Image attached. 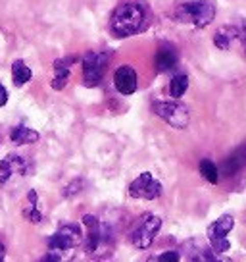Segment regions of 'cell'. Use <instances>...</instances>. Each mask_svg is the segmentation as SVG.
I'll return each instance as SVG.
<instances>
[{
  "label": "cell",
  "mask_w": 246,
  "mask_h": 262,
  "mask_svg": "<svg viewBox=\"0 0 246 262\" xmlns=\"http://www.w3.org/2000/svg\"><path fill=\"white\" fill-rule=\"evenodd\" d=\"M144 25V10L140 4L135 2H125L121 6H117L112 14V33L115 37H131L135 33H139Z\"/></svg>",
  "instance_id": "cell-1"
},
{
  "label": "cell",
  "mask_w": 246,
  "mask_h": 262,
  "mask_svg": "<svg viewBox=\"0 0 246 262\" xmlns=\"http://www.w3.org/2000/svg\"><path fill=\"white\" fill-rule=\"evenodd\" d=\"M177 21L194 27H208L215 17V6L208 0H185L175 10Z\"/></svg>",
  "instance_id": "cell-2"
},
{
  "label": "cell",
  "mask_w": 246,
  "mask_h": 262,
  "mask_svg": "<svg viewBox=\"0 0 246 262\" xmlns=\"http://www.w3.org/2000/svg\"><path fill=\"white\" fill-rule=\"evenodd\" d=\"M154 112L175 129H185L190 122L189 108L179 100H158L154 102Z\"/></svg>",
  "instance_id": "cell-3"
},
{
  "label": "cell",
  "mask_w": 246,
  "mask_h": 262,
  "mask_svg": "<svg viewBox=\"0 0 246 262\" xmlns=\"http://www.w3.org/2000/svg\"><path fill=\"white\" fill-rule=\"evenodd\" d=\"M235 228V218L229 214H223L217 220L213 222L212 226L208 228V241L210 247L215 254H223L231 249V243L227 235L231 233V229Z\"/></svg>",
  "instance_id": "cell-4"
},
{
  "label": "cell",
  "mask_w": 246,
  "mask_h": 262,
  "mask_svg": "<svg viewBox=\"0 0 246 262\" xmlns=\"http://www.w3.org/2000/svg\"><path fill=\"white\" fill-rule=\"evenodd\" d=\"M162 228V220L154 214H144L140 216L135 229L131 231V243L137 249H148L154 243V237Z\"/></svg>",
  "instance_id": "cell-5"
},
{
  "label": "cell",
  "mask_w": 246,
  "mask_h": 262,
  "mask_svg": "<svg viewBox=\"0 0 246 262\" xmlns=\"http://www.w3.org/2000/svg\"><path fill=\"white\" fill-rule=\"evenodd\" d=\"M108 62H110L108 52H89V54H85V58H83V81L87 87H96L102 81Z\"/></svg>",
  "instance_id": "cell-6"
},
{
  "label": "cell",
  "mask_w": 246,
  "mask_h": 262,
  "mask_svg": "<svg viewBox=\"0 0 246 262\" xmlns=\"http://www.w3.org/2000/svg\"><path fill=\"white\" fill-rule=\"evenodd\" d=\"M162 191H164L162 183L150 172H142L129 185V195L133 199H144V201H154V199L162 195Z\"/></svg>",
  "instance_id": "cell-7"
},
{
  "label": "cell",
  "mask_w": 246,
  "mask_h": 262,
  "mask_svg": "<svg viewBox=\"0 0 246 262\" xmlns=\"http://www.w3.org/2000/svg\"><path fill=\"white\" fill-rule=\"evenodd\" d=\"M213 45L222 50H229L235 45H240L242 52L246 54V24L240 25H223L217 29L213 37Z\"/></svg>",
  "instance_id": "cell-8"
},
{
  "label": "cell",
  "mask_w": 246,
  "mask_h": 262,
  "mask_svg": "<svg viewBox=\"0 0 246 262\" xmlns=\"http://www.w3.org/2000/svg\"><path fill=\"white\" fill-rule=\"evenodd\" d=\"M81 241H83V233L81 229H79V226L66 224V226H62L48 239V247L50 251H54V253H62V251H69V249L77 247Z\"/></svg>",
  "instance_id": "cell-9"
},
{
  "label": "cell",
  "mask_w": 246,
  "mask_h": 262,
  "mask_svg": "<svg viewBox=\"0 0 246 262\" xmlns=\"http://www.w3.org/2000/svg\"><path fill=\"white\" fill-rule=\"evenodd\" d=\"M114 85L121 95H133L137 91V72L131 66H119L114 74Z\"/></svg>",
  "instance_id": "cell-10"
},
{
  "label": "cell",
  "mask_w": 246,
  "mask_h": 262,
  "mask_svg": "<svg viewBox=\"0 0 246 262\" xmlns=\"http://www.w3.org/2000/svg\"><path fill=\"white\" fill-rule=\"evenodd\" d=\"M25 172H27V160H25L23 156H17V155L6 156L0 162V183H6L16 173L23 176Z\"/></svg>",
  "instance_id": "cell-11"
},
{
  "label": "cell",
  "mask_w": 246,
  "mask_h": 262,
  "mask_svg": "<svg viewBox=\"0 0 246 262\" xmlns=\"http://www.w3.org/2000/svg\"><path fill=\"white\" fill-rule=\"evenodd\" d=\"M83 224L89 228V235H87V253H96L104 241V233L100 228V222L96 216H83Z\"/></svg>",
  "instance_id": "cell-12"
},
{
  "label": "cell",
  "mask_w": 246,
  "mask_h": 262,
  "mask_svg": "<svg viewBox=\"0 0 246 262\" xmlns=\"http://www.w3.org/2000/svg\"><path fill=\"white\" fill-rule=\"evenodd\" d=\"M246 166V145L238 147L231 156H227L222 164V173L225 178H233Z\"/></svg>",
  "instance_id": "cell-13"
},
{
  "label": "cell",
  "mask_w": 246,
  "mask_h": 262,
  "mask_svg": "<svg viewBox=\"0 0 246 262\" xmlns=\"http://www.w3.org/2000/svg\"><path fill=\"white\" fill-rule=\"evenodd\" d=\"M177 64V50L173 49L171 45H162L156 52V68L160 74L169 72Z\"/></svg>",
  "instance_id": "cell-14"
},
{
  "label": "cell",
  "mask_w": 246,
  "mask_h": 262,
  "mask_svg": "<svg viewBox=\"0 0 246 262\" xmlns=\"http://www.w3.org/2000/svg\"><path fill=\"white\" fill-rule=\"evenodd\" d=\"M75 62V58H64V60H58L54 64V72H56V77L52 79V89H64L67 83V77H69V66Z\"/></svg>",
  "instance_id": "cell-15"
},
{
  "label": "cell",
  "mask_w": 246,
  "mask_h": 262,
  "mask_svg": "<svg viewBox=\"0 0 246 262\" xmlns=\"http://www.w3.org/2000/svg\"><path fill=\"white\" fill-rule=\"evenodd\" d=\"M31 70L27 68V64L25 62H21V60H16L14 64H12V79H14V85L16 87H21V85H25V83L31 79Z\"/></svg>",
  "instance_id": "cell-16"
},
{
  "label": "cell",
  "mask_w": 246,
  "mask_h": 262,
  "mask_svg": "<svg viewBox=\"0 0 246 262\" xmlns=\"http://www.w3.org/2000/svg\"><path fill=\"white\" fill-rule=\"evenodd\" d=\"M10 137L14 143L17 145H27V143H35V141H39V133L33 129H29V127H14L12 133H10Z\"/></svg>",
  "instance_id": "cell-17"
},
{
  "label": "cell",
  "mask_w": 246,
  "mask_h": 262,
  "mask_svg": "<svg viewBox=\"0 0 246 262\" xmlns=\"http://www.w3.org/2000/svg\"><path fill=\"white\" fill-rule=\"evenodd\" d=\"M189 89V77L185 74H175L169 81V95L173 98H181Z\"/></svg>",
  "instance_id": "cell-18"
},
{
  "label": "cell",
  "mask_w": 246,
  "mask_h": 262,
  "mask_svg": "<svg viewBox=\"0 0 246 262\" xmlns=\"http://www.w3.org/2000/svg\"><path fill=\"white\" fill-rule=\"evenodd\" d=\"M198 168H200V173L204 176V180L208 181V183H217V181H219V168H217L212 160H208V158L200 160V166H198Z\"/></svg>",
  "instance_id": "cell-19"
},
{
  "label": "cell",
  "mask_w": 246,
  "mask_h": 262,
  "mask_svg": "<svg viewBox=\"0 0 246 262\" xmlns=\"http://www.w3.org/2000/svg\"><path fill=\"white\" fill-rule=\"evenodd\" d=\"M23 214L27 216V218H29V220L33 222V224H39V222L42 220V214L37 210V205H31V208H27Z\"/></svg>",
  "instance_id": "cell-20"
},
{
  "label": "cell",
  "mask_w": 246,
  "mask_h": 262,
  "mask_svg": "<svg viewBox=\"0 0 246 262\" xmlns=\"http://www.w3.org/2000/svg\"><path fill=\"white\" fill-rule=\"evenodd\" d=\"M156 260H160V262H179L181 256H179V253H175V251H167V253L160 254Z\"/></svg>",
  "instance_id": "cell-21"
},
{
  "label": "cell",
  "mask_w": 246,
  "mask_h": 262,
  "mask_svg": "<svg viewBox=\"0 0 246 262\" xmlns=\"http://www.w3.org/2000/svg\"><path fill=\"white\" fill-rule=\"evenodd\" d=\"M6 102H8V91L0 85V106H4Z\"/></svg>",
  "instance_id": "cell-22"
},
{
  "label": "cell",
  "mask_w": 246,
  "mask_h": 262,
  "mask_svg": "<svg viewBox=\"0 0 246 262\" xmlns=\"http://www.w3.org/2000/svg\"><path fill=\"white\" fill-rule=\"evenodd\" d=\"M29 201H31V205H35V203H37V193H35V191H31V193H29Z\"/></svg>",
  "instance_id": "cell-23"
},
{
  "label": "cell",
  "mask_w": 246,
  "mask_h": 262,
  "mask_svg": "<svg viewBox=\"0 0 246 262\" xmlns=\"http://www.w3.org/2000/svg\"><path fill=\"white\" fill-rule=\"evenodd\" d=\"M4 254H6V249L0 245V260H4Z\"/></svg>",
  "instance_id": "cell-24"
}]
</instances>
